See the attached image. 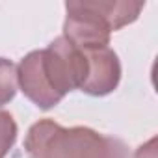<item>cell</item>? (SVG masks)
<instances>
[{
	"instance_id": "6da1fadb",
	"label": "cell",
	"mask_w": 158,
	"mask_h": 158,
	"mask_svg": "<svg viewBox=\"0 0 158 158\" xmlns=\"http://www.w3.org/2000/svg\"><path fill=\"white\" fill-rule=\"evenodd\" d=\"M88 76V56L63 35L47 48L34 50L17 65L21 91L41 110L56 106L69 91L82 89Z\"/></svg>"
},
{
	"instance_id": "5b68a950",
	"label": "cell",
	"mask_w": 158,
	"mask_h": 158,
	"mask_svg": "<svg viewBox=\"0 0 158 158\" xmlns=\"http://www.w3.org/2000/svg\"><path fill=\"white\" fill-rule=\"evenodd\" d=\"M17 65L0 58V106L8 104L17 93Z\"/></svg>"
},
{
	"instance_id": "277c9868",
	"label": "cell",
	"mask_w": 158,
	"mask_h": 158,
	"mask_svg": "<svg viewBox=\"0 0 158 158\" xmlns=\"http://www.w3.org/2000/svg\"><path fill=\"white\" fill-rule=\"evenodd\" d=\"M84 52L88 56V76L82 91L93 97H104L112 93L121 80V65L117 54L110 47L91 48Z\"/></svg>"
},
{
	"instance_id": "3957f363",
	"label": "cell",
	"mask_w": 158,
	"mask_h": 158,
	"mask_svg": "<svg viewBox=\"0 0 158 158\" xmlns=\"http://www.w3.org/2000/svg\"><path fill=\"white\" fill-rule=\"evenodd\" d=\"M143 6V2H102V0L67 2L63 37L82 50L104 48L110 43V34L134 23Z\"/></svg>"
},
{
	"instance_id": "7a4b0ae2",
	"label": "cell",
	"mask_w": 158,
	"mask_h": 158,
	"mask_svg": "<svg viewBox=\"0 0 158 158\" xmlns=\"http://www.w3.org/2000/svg\"><path fill=\"white\" fill-rule=\"evenodd\" d=\"M24 149L28 158H127V145L88 127L65 128L50 119L30 127Z\"/></svg>"
},
{
	"instance_id": "52a82bcc",
	"label": "cell",
	"mask_w": 158,
	"mask_h": 158,
	"mask_svg": "<svg viewBox=\"0 0 158 158\" xmlns=\"http://www.w3.org/2000/svg\"><path fill=\"white\" fill-rule=\"evenodd\" d=\"M134 158H156V138H151L145 145H141L136 151Z\"/></svg>"
},
{
	"instance_id": "8992f818",
	"label": "cell",
	"mask_w": 158,
	"mask_h": 158,
	"mask_svg": "<svg viewBox=\"0 0 158 158\" xmlns=\"http://www.w3.org/2000/svg\"><path fill=\"white\" fill-rule=\"evenodd\" d=\"M17 139V123L10 112H0V158H6Z\"/></svg>"
}]
</instances>
